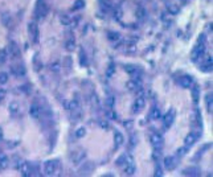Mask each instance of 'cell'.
I'll return each instance as SVG.
<instances>
[{
    "label": "cell",
    "mask_w": 213,
    "mask_h": 177,
    "mask_svg": "<svg viewBox=\"0 0 213 177\" xmlns=\"http://www.w3.org/2000/svg\"><path fill=\"white\" fill-rule=\"evenodd\" d=\"M204 53H205V46H204V44L201 42V44H198L195 46V49L192 50V53H191V57H192L193 61H197V59L203 58Z\"/></svg>",
    "instance_id": "6da1fadb"
},
{
    "label": "cell",
    "mask_w": 213,
    "mask_h": 177,
    "mask_svg": "<svg viewBox=\"0 0 213 177\" xmlns=\"http://www.w3.org/2000/svg\"><path fill=\"white\" fill-rule=\"evenodd\" d=\"M56 169H57V161L55 160H48L47 162L44 164V172L45 175L52 176L56 173Z\"/></svg>",
    "instance_id": "7a4b0ae2"
},
{
    "label": "cell",
    "mask_w": 213,
    "mask_h": 177,
    "mask_svg": "<svg viewBox=\"0 0 213 177\" xmlns=\"http://www.w3.org/2000/svg\"><path fill=\"white\" fill-rule=\"evenodd\" d=\"M28 32H29V36H31V38H32L33 42L39 41V27L35 21L28 24Z\"/></svg>",
    "instance_id": "3957f363"
},
{
    "label": "cell",
    "mask_w": 213,
    "mask_h": 177,
    "mask_svg": "<svg viewBox=\"0 0 213 177\" xmlns=\"http://www.w3.org/2000/svg\"><path fill=\"white\" fill-rule=\"evenodd\" d=\"M36 12L40 17H45L48 13V5L44 0H39L37 1V5H36Z\"/></svg>",
    "instance_id": "277c9868"
},
{
    "label": "cell",
    "mask_w": 213,
    "mask_h": 177,
    "mask_svg": "<svg viewBox=\"0 0 213 177\" xmlns=\"http://www.w3.org/2000/svg\"><path fill=\"white\" fill-rule=\"evenodd\" d=\"M175 115H176L175 108H171V110L166 114V116H164V127L166 128H169L172 125V123H174V120H175Z\"/></svg>",
    "instance_id": "5b68a950"
},
{
    "label": "cell",
    "mask_w": 213,
    "mask_h": 177,
    "mask_svg": "<svg viewBox=\"0 0 213 177\" xmlns=\"http://www.w3.org/2000/svg\"><path fill=\"white\" fill-rule=\"evenodd\" d=\"M86 159V152L85 151H77L74 155L72 156V160H73V164L74 165H79L84 162V160Z\"/></svg>",
    "instance_id": "8992f818"
},
{
    "label": "cell",
    "mask_w": 213,
    "mask_h": 177,
    "mask_svg": "<svg viewBox=\"0 0 213 177\" xmlns=\"http://www.w3.org/2000/svg\"><path fill=\"white\" fill-rule=\"evenodd\" d=\"M151 144L154 145V148L156 149H160L161 145H163V138L159 133H152L151 135Z\"/></svg>",
    "instance_id": "52a82bcc"
},
{
    "label": "cell",
    "mask_w": 213,
    "mask_h": 177,
    "mask_svg": "<svg viewBox=\"0 0 213 177\" xmlns=\"http://www.w3.org/2000/svg\"><path fill=\"white\" fill-rule=\"evenodd\" d=\"M179 85L184 89H189L192 85H193V79H192L191 75H184L179 79Z\"/></svg>",
    "instance_id": "ba28073f"
},
{
    "label": "cell",
    "mask_w": 213,
    "mask_h": 177,
    "mask_svg": "<svg viewBox=\"0 0 213 177\" xmlns=\"http://www.w3.org/2000/svg\"><path fill=\"white\" fill-rule=\"evenodd\" d=\"M19 169H20V172H21V175L23 176H31L32 173H31V164L29 162H27V161H21L19 164Z\"/></svg>",
    "instance_id": "9c48e42d"
},
{
    "label": "cell",
    "mask_w": 213,
    "mask_h": 177,
    "mask_svg": "<svg viewBox=\"0 0 213 177\" xmlns=\"http://www.w3.org/2000/svg\"><path fill=\"white\" fill-rule=\"evenodd\" d=\"M144 104H146V101H144L143 96H138V98L135 99V102H134L132 111H134V112H139V111H140L142 108L144 107Z\"/></svg>",
    "instance_id": "30bf717a"
},
{
    "label": "cell",
    "mask_w": 213,
    "mask_h": 177,
    "mask_svg": "<svg viewBox=\"0 0 213 177\" xmlns=\"http://www.w3.org/2000/svg\"><path fill=\"white\" fill-rule=\"evenodd\" d=\"M176 164H177V162H176V159L172 157V156H168V157L164 159V168H166V169H168V170L175 169Z\"/></svg>",
    "instance_id": "8fae6325"
},
{
    "label": "cell",
    "mask_w": 213,
    "mask_h": 177,
    "mask_svg": "<svg viewBox=\"0 0 213 177\" xmlns=\"http://www.w3.org/2000/svg\"><path fill=\"white\" fill-rule=\"evenodd\" d=\"M197 138H198V133H195V132H192V133H189V135H187V138H185V145L187 147H191V145H193L196 141H197Z\"/></svg>",
    "instance_id": "7c38bea8"
},
{
    "label": "cell",
    "mask_w": 213,
    "mask_h": 177,
    "mask_svg": "<svg viewBox=\"0 0 213 177\" xmlns=\"http://www.w3.org/2000/svg\"><path fill=\"white\" fill-rule=\"evenodd\" d=\"M9 56L12 57V58H17L20 56V49L17 45H16V42H11L9 44Z\"/></svg>",
    "instance_id": "4fadbf2b"
},
{
    "label": "cell",
    "mask_w": 213,
    "mask_h": 177,
    "mask_svg": "<svg viewBox=\"0 0 213 177\" xmlns=\"http://www.w3.org/2000/svg\"><path fill=\"white\" fill-rule=\"evenodd\" d=\"M40 114H41V108H40L37 104H32L31 108H29V115L32 116L33 119H39Z\"/></svg>",
    "instance_id": "5bb4252c"
},
{
    "label": "cell",
    "mask_w": 213,
    "mask_h": 177,
    "mask_svg": "<svg viewBox=\"0 0 213 177\" xmlns=\"http://www.w3.org/2000/svg\"><path fill=\"white\" fill-rule=\"evenodd\" d=\"M68 110H69L70 112H74V111L81 110V108H79V103H78V101H76V99L70 101V102H69V104H68Z\"/></svg>",
    "instance_id": "9a60e30c"
},
{
    "label": "cell",
    "mask_w": 213,
    "mask_h": 177,
    "mask_svg": "<svg viewBox=\"0 0 213 177\" xmlns=\"http://www.w3.org/2000/svg\"><path fill=\"white\" fill-rule=\"evenodd\" d=\"M8 110H9V112L12 114V115H17L19 111H20L19 103H16V102H11L9 106H8Z\"/></svg>",
    "instance_id": "2e32d148"
},
{
    "label": "cell",
    "mask_w": 213,
    "mask_h": 177,
    "mask_svg": "<svg viewBox=\"0 0 213 177\" xmlns=\"http://www.w3.org/2000/svg\"><path fill=\"white\" fill-rule=\"evenodd\" d=\"M183 173H184L185 176H198V175H200V170H198L197 168L191 167V168H187V169H184Z\"/></svg>",
    "instance_id": "e0dca14e"
},
{
    "label": "cell",
    "mask_w": 213,
    "mask_h": 177,
    "mask_svg": "<svg viewBox=\"0 0 213 177\" xmlns=\"http://www.w3.org/2000/svg\"><path fill=\"white\" fill-rule=\"evenodd\" d=\"M114 141H115V147H121L124 143V138L121 132H115L114 133Z\"/></svg>",
    "instance_id": "ac0fdd59"
},
{
    "label": "cell",
    "mask_w": 213,
    "mask_h": 177,
    "mask_svg": "<svg viewBox=\"0 0 213 177\" xmlns=\"http://www.w3.org/2000/svg\"><path fill=\"white\" fill-rule=\"evenodd\" d=\"M8 165H9V161H8V159L5 157V155L0 153V169H5Z\"/></svg>",
    "instance_id": "d6986e66"
},
{
    "label": "cell",
    "mask_w": 213,
    "mask_h": 177,
    "mask_svg": "<svg viewBox=\"0 0 213 177\" xmlns=\"http://www.w3.org/2000/svg\"><path fill=\"white\" fill-rule=\"evenodd\" d=\"M124 173H126L127 176H132L135 173V167L134 164H126V167H124Z\"/></svg>",
    "instance_id": "ffe728a7"
},
{
    "label": "cell",
    "mask_w": 213,
    "mask_h": 177,
    "mask_svg": "<svg viewBox=\"0 0 213 177\" xmlns=\"http://www.w3.org/2000/svg\"><path fill=\"white\" fill-rule=\"evenodd\" d=\"M12 71L16 74L17 77H23V75H25V69L23 66H13L12 67Z\"/></svg>",
    "instance_id": "44dd1931"
},
{
    "label": "cell",
    "mask_w": 213,
    "mask_h": 177,
    "mask_svg": "<svg viewBox=\"0 0 213 177\" xmlns=\"http://www.w3.org/2000/svg\"><path fill=\"white\" fill-rule=\"evenodd\" d=\"M8 59V50L7 49H0V65H3Z\"/></svg>",
    "instance_id": "7402d4cb"
},
{
    "label": "cell",
    "mask_w": 213,
    "mask_h": 177,
    "mask_svg": "<svg viewBox=\"0 0 213 177\" xmlns=\"http://www.w3.org/2000/svg\"><path fill=\"white\" fill-rule=\"evenodd\" d=\"M49 69H50V71H53V73H58V71L61 70V64H60L58 61L53 62V64H50Z\"/></svg>",
    "instance_id": "603a6c76"
},
{
    "label": "cell",
    "mask_w": 213,
    "mask_h": 177,
    "mask_svg": "<svg viewBox=\"0 0 213 177\" xmlns=\"http://www.w3.org/2000/svg\"><path fill=\"white\" fill-rule=\"evenodd\" d=\"M167 8H168V12L171 13V15H177L179 13V7L176 4H168Z\"/></svg>",
    "instance_id": "cb8c5ba5"
},
{
    "label": "cell",
    "mask_w": 213,
    "mask_h": 177,
    "mask_svg": "<svg viewBox=\"0 0 213 177\" xmlns=\"http://www.w3.org/2000/svg\"><path fill=\"white\" fill-rule=\"evenodd\" d=\"M105 103H106V106L109 108H113L114 107V104H115V98L114 96H111V95L107 96V98L105 99Z\"/></svg>",
    "instance_id": "d4e9b609"
},
{
    "label": "cell",
    "mask_w": 213,
    "mask_h": 177,
    "mask_svg": "<svg viewBox=\"0 0 213 177\" xmlns=\"http://www.w3.org/2000/svg\"><path fill=\"white\" fill-rule=\"evenodd\" d=\"M151 118L155 119V120H158V119L160 118V110H159L158 107H152V110H151Z\"/></svg>",
    "instance_id": "484cf974"
},
{
    "label": "cell",
    "mask_w": 213,
    "mask_h": 177,
    "mask_svg": "<svg viewBox=\"0 0 213 177\" xmlns=\"http://www.w3.org/2000/svg\"><path fill=\"white\" fill-rule=\"evenodd\" d=\"M85 135H86V128L85 127H79L76 130V136L77 138H84Z\"/></svg>",
    "instance_id": "4316f807"
},
{
    "label": "cell",
    "mask_w": 213,
    "mask_h": 177,
    "mask_svg": "<svg viewBox=\"0 0 213 177\" xmlns=\"http://www.w3.org/2000/svg\"><path fill=\"white\" fill-rule=\"evenodd\" d=\"M192 96H193L195 102L198 101V96H200V89H198L197 86H195L193 89H192Z\"/></svg>",
    "instance_id": "83f0119b"
},
{
    "label": "cell",
    "mask_w": 213,
    "mask_h": 177,
    "mask_svg": "<svg viewBox=\"0 0 213 177\" xmlns=\"http://www.w3.org/2000/svg\"><path fill=\"white\" fill-rule=\"evenodd\" d=\"M193 120H195V123H196V124H198V125L201 124V114H200V111H198V110H195Z\"/></svg>",
    "instance_id": "f1b7e54d"
},
{
    "label": "cell",
    "mask_w": 213,
    "mask_h": 177,
    "mask_svg": "<svg viewBox=\"0 0 213 177\" xmlns=\"http://www.w3.org/2000/svg\"><path fill=\"white\" fill-rule=\"evenodd\" d=\"M92 168H93L92 164H90V162H86V164H85V167L81 169V173H82V175H89L90 170H92Z\"/></svg>",
    "instance_id": "f546056e"
},
{
    "label": "cell",
    "mask_w": 213,
    "mask_h": 177,
    "mask_svg": "<svg viewBox=\"0 0 213 177\" xmlns=\"http://www.w3.org/2000/svg\"><path fill=\"white\" fill-rule=\"evenodd\" d=\"M65 46H66V50H68V52H73V50H74V48H76L74 41H73V40H69V41H66Z\"/></svg>",
    "instance_id": "4dcf8cb0"
},
{
    "label": "cell",
    "mask_w": 213,
    "mask_h": 177,
    "mask_svg": "<svg viewBox=\"0 0 213 177\" xmlns=\"http://www.w3.org/2000/svg\"><path fill=\"white\" fill-rule=\"evenodd\" d=\"M114 73H115V66H114L113 64H110L109 67H107V70H106V75L110 78V77L114 75Z\"/></svg>",
    "instance_id": "1f68e13d"
},
{
    "label": "cell",
    "mask_w": 213,
    "mask_h": 177,
    "mask_svg": "<svg viewBox=\"0 0 213 177\" xmlns=\"http://www.w3.org/2000/svg\"><path fill=\"white\" fill-rule=\"evenodd\" d=\"M84 5H85V1L84 0H76V3H74V5H73V9H81V8H84Z\"/></svg>",
    "instance_id": "d6a6232c"
},
{
    "label": "cell",
    "mask_w": 213,
    "mask_h": 177,
    "mask_svg": "<svg viewBox=\"0 0 213 177\" xmlns=\"http://www.w3.org/2000/svg\"><path fill=\"white\" fill-rule=\"evenodd\" d=\"M212 94H208L206 95V107H208V111L209 112H212V108H213V106H212Z\"/></svg>",
    "instance_id": "836d02e7"
},
{
    "label": "cell",
    "mask_w": 213,
    "mask_h": 177,
    "mask_svg": "<svg viewBox=\"0 0 213 177\" xmlns=\"http://www.w3.org/2000/svg\"><path fill=\"white\" fill-rule=\"evenodd\" d=\"M79 57H81V58H79V62H81V65H82V66H86V65H87L86 54H85L84 52H81V54H79Z\"/></svg>",
    "instance_id": "e575fe53"
},
{
    "label": "cell",
    "mask_w": 213,
    "mask_h": 177,
    "mask_svg": "<svg viewBox=\"0 0 213 177\" xmlns=\"http://www.w3.org/2000/svg\"><path fill=\"white\" fill-rule=\"evenodd\" d=\"M126 86H127V89H129V90H131V91H134L136 87H138V85H136V82L135 81H129L126 83Z\"/></svg>",
    "instance_id": "d590c367"
},
{
    "label": "cell",
    "mask_w": 213,
    "mask_h": 177,
    "mask_svg": "<svg viewBox=\"0 0 213 177\" xmlns=\"http://www.w3.org/2000/svg\"><path fill=\"white\" fill-rule=\"evenodd\" d=\"M8 82V74L7 73H0V85H4Z\"/></svg>",
    "instance_id": "8d00e7d4"
},
{
    "label": "cell",
    "mask_w": 213,
    "mask_h": 177,
    "mask_svg": "<svg viewBox=\"0 0 213 177\" xmlns=\"http://www.w3.org/2000/svg\"><path fill=\"white\" fill-rule=\"evenodd\" d=\"M187 151H188V148H187V147L179 148V149H177V156H179V157H183V156H185V155H187Z\"/></svg>",
    "instance_id": "74e56055"
},
{
    "label": "cell",
    "mask_w": 213,
    "mask_h": 177,
    "mask_svg": "<svg viewBox=\"0 0 213 177\" xmlns=\"http://www.w3.org/2000/svg\"><path fill=\"white\" fill-rule=\"evenodd\" d=\"M126 162H127V160H126V155H122L121 157H118V160H116V165H118V167H121V165L126 164Z\"/></svg>",
    "instance_id": "f35d334b"
},
{
    "label": "cell",
    "mask_w": 213,
    "mask_h": 177,
    "mask_svg": "<svg viewBox=\"0 0 213 177\" xmlns=\"http://www.w3.org/2000/svg\"><path fill=\"white\" fill-rule=\"evenodd\" d=\"M136 16H138L139 19H144L146 17V11H144L143 8H138V9H136Z\"/></svg>",
    "instance_id": "ab89813d"
},
{
    "label": "cell",
    "mask_w": 213,
    "mask_h": 177,
    "mask_svg": "<svg viewBox=\"0 0 213 177\" xmlns=\"http://www.w3.org/2000/svg\"><path fill=\"white\" fill-rule=\"evenodd\" d=\"M107 118L111 119V120H115V119L118 118V115H116V112L114 110H109L107 111Z\"/></svg>",
    "instance_id": "60d3db41"
},
{
    "label": "cell",
    "mask_w": 213,
    "mask_h": 177,
    "mask_svg": "<svg viewBox=\"0 0 213 177\" xmlns=\"http://www.w3.org/2000/svg\"><path fill=\"white\" fill-rule=\"evenodd\" d=\"M114 17H115V20H118V21H121V20H122V9H121V8H116V9H115Z\"/></svg>",
    "instance_id": "b9f144b4"
},
{
    "label": "cell",
    "mask_w": 213,
    "mask_h": 177,
    "mask_svg": "<svg viewBox=\"0 0 213 177\" xmlns=\"http://www.w3.org/2000/svg\"><path fill=\"white\" fill-rule=\"evenodd\" d=\"M3 22H4L7 27H9V24H11V17H9V15H8V13H4V15H3Z\"/></svg>",
    "instance_id": "7bdbcfd3"
},
{
    "label": "cell",
    "mask_w": 213,
    "mask_h": 177,
    "mask_svg": "<svg viewBox=\"0 0 213 177\" xmlns=\"http://www.w3.org/2000/svg\"><path fill=\"white\" fill-rule=\"evenodd\" d=\"M109 38L110 40H113V41H118L119 38H121V35H119V33H114V32H111V33H109Z\"/></svg>",
    "instance_id": "ee69618b"
},
{
    "label": "cell",
    "mask_w": 213,
    "mask_h": 177,
    "mask_svg": "<svg viewBox=\"0 0 213 177\" xmlns=\"http://www.w3.org/2000/svg\"><path fill=\"white\" fill-rule=\"evenodd\" d=\"M65 66H66V70H70V67H72V58L70 57L65 58Z\"/></svg>",
    "instance_id": "f6af8a7d"
},
{
    "label": "cell",
    "mask_w": 213,
    "mask_h": 177,
    "mask_svg": "<svg viewBox=\"0 0 213 177\" xmlns=\"http://www.w3.org/2000/svg\"><path fill=\"white\" fill-rule=\"evenodd\" d=\"M132 125H134V122H132V120H126V122L123 123V127L127 128V130H131Z\"/></svg>",
    "instance_id": "bcb514c9"
},
{
    "label": "cell",
    "mask_w": 213,
    "mask_h": 177,
    "mask_svg": "<svg viewBox=\"0 0 213 177\" xmlns=\"http://www.w3.org/2000/svg\"><path fill=\"white\" fill-rule=\"evenodd\" d=\"M124 70H126V71H127V73H130V74H132V73H135V70H136V69H135V67H134V66H132V65H127V66H126V67H124Z\"/></svg>",
    "instance_id": "7dc6e473"
},
{
    "label": "cell",
    "mask_w": 213,
    "mask_h": 177,
    "mask_svg": "<svg viewBox=\"0 0 213 177\" xmlns=\"http://www.w3.org/2000/svg\"><path fill=\"white\" fill-rule=\"evenodd\" d=\"M61 22H62V24H64V25H69V22H70V19L68 17V16H65V15H64V16H61Z\"/></svg>",
    "instance_id": "c3c4849f"
},
{
    "label": "cell",
    "mask_w": 213,
    "mask_h": 177,
    "mask_svg": "<svg viewBox=\"0 0 213 177\" xmlns=\"http://www.w3.org/2000/svg\"><path fill=\"white\" fill-rule=\"evenodd\" d=\"M99 125H101L103 130H107V128H109V122L107 120H99Z\"/></svg>",
    "instance_id": "681fc988"
},
{
    "label": "cell",
    "mask_w": 213,
    "mask_h": 177,
    "mask_svg": "<svg viewBox=\"0 0 213 177\" xmlns=\"http://www.w3.org/2000/svg\"><path fill=\"white\" fill-rule=\"evenodd\" d=\"M33 64H35V69L36 70H40V67L42 66L41 64H39V58H37V56L35 57V59H33Z\"/></svg>",
    "instance_id": "f907efd6"
},
{
    "label": "cell",
    "mask_w": 213,
    "mask_h": 177,
    "mask_svg": "<svg viewBox=\"0 0 213 177\" xmlns=\"http://www.w3.org/2000/svg\"><path fill=\"white\" fill-rule=\"evenodd\" d=\"M92 98H93V99H92L93 104H95V107H99V99H98V96H97V95H95V94H94V95H93Z\"/></svg>",
    "instance_id": "816d5d0a"
},
{
    "label": "cell",
    "mask_w": 213,
    "mask_h": 177,
    "mask_svg": "<svg viewBox=\"0 0 213 177\" xmlns=\"http://www.w3.org/2000/svg\"><path fill=\"white\" fill-rule=\"evenodd\" d=\"M77 24H78V17H76V19L70 20V22H69V25H70V27H77Z\"/></svg>",
    "instance_id": "f5cc1de1"
},
{
    "label": "cell",
    "mask_w": 213,
    "mask_h": 177,
    "mask_svg": "<svg viewBox=\"0 0 213 177\" xmlns=\"http://www.w3.org/2000/svg\"><path fill=\"white\" fill-rule=\"evenodd\" d=\"M5 98V90L4 89H0V102Z\"/></svg>",
    "instance_id": "db71d44e"
},
{
    "label": "cell",
    "mask_w": 213,
    "mask_h": 177,
    "mask_svg": "<svg viewBox=\"0 0 213 177\" xmlns=\"http://www.w3.org/2000/svg\"><path fill=\"white\" fill-rule=\"evenodd\" d=\"M163 173H161V169L160 167H156V170H155V176H161Z\"/></svg>",
    "instance_id": "11a10c76"
},
{
    "label": "cell",
    "mask_w": 213,
    "mask_h": 177,
    "mask_svg": "<svg viewBox=\"0 0 213 177\" xmlns=\"http://www.w3.org/2000/svg\"><path fill=\"white\" fill-rule=\"evenodd\" d=\"M135 144V136H131V145Z\"/></svg>",
    "instance_id": "9f6ffc18"
},
{
    "label": "cell",
    "mask_w": 213,
    "mask_h": 177,
    "mask_svg": "<svg viewBox=\"0 0 213 177\" xmlns=\"http://www.w3.org/2000/svg\"><path fill=\"white\" fill-rule=\"evenodd\" d=\"M1 140H3V130L0 128V141H1Z\"/></svg>",
    "instance_id": "6f0895ef"
}]
</instances>
